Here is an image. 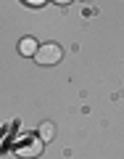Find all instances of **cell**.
<instances>
[{
  "instance_id": "obj_1",
  "label": "cell",
  "mask_w": 124,
  "mask_h": 159,
  "mask_svg": "<svg viewBox=\"0 0 124 159\" xmlns=\"http://www.w3.org/2000/svg\"><path fill=\"white\" fill-rule=\"evenodd\" d=\"M61 58H63V51L56 43H42V45L37 48V53H34V61H37L40 66H53V64H58Z\"/></svg>"
},
{
  "instance_id": "obj_2",
  "label": "cell",
  "mask_w": 124,
  "mask_h": 159,
  "mask_svg": "<svg viewBox=\"0 0 124 159\" xmlns=\"http://www.w3.org/2000/svg\"><path fill=\"white\" fill-rule=\"evenodd\" d=\"M42 148H45V141L42 138H27V141H21V143H16V157H21V159H34V157H40L42 154Z\"/></svg>"
},
{
  "instance_id": "obj_3",
  "label": "cell",
  "mask_w": 124,
  "mask_h": 159,
  "mask_svg": "<svg viewBox=\"0 0 124 159\" xmlns=\"http://www.w3.org/2000/svg\"><path fill=\"white\" fill-rule=\"evenodd\" d=\"M37 40H34V37H24L21 40V43H19V51H21L24 53V56H32L34 58V53H37Z\"/></svg>"
},
{
  "instance_id": "obj_4",
  "label": "cell",
  "mask_w": 124,
  "mask_h": 159,
  "mask_svg": "<svg viewBox=\"0 0 124 159\" xmlns=\"http://www.w3.org/2000/svg\"><path fill=\"white\" fill-rule=\"evenodd\" d=\"M53 122H42V125H40V138H42V141H50L53 138Z\"/></svg>"
},
{
  "instance_id": "obj_5",
  "label": "cell",
  "mask_w": 124,
  "mask_h": 159,
  "mask_svg": "<svg viewBox=\"0 0 124 159\" xmlns=\"http://www.w3.org/2000/svg\"><path fill=\"white\" fill-rule=\"evenodd\" d=\"M24 3H27V6H45V3H48V0H24Z\"/></svg>"
},
{
  "instance_id": "obj_6",
  "label": "cell",
  "mask_w": 124,
  "mask_h": 159,
  "mask_svg": "<svg viewBox=\"0 0 124 159\" xmlns=\"http://www.w3.org/2000/svg\"><path fill=\"white\" fill-rule=\"evenodd\" d=\"M53 3H58V6H69L71 0H53Z\"/></svg>"
}]
</instances>
